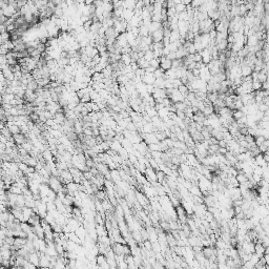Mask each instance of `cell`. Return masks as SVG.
I'll list each match as a JSON object with an SVG mask.
<instances>
[{
	"label": "cell",
	"mask_w": 269,
	"mask_h": 269,
	"mask_svg": "<svg viewBox=\"0 0 269 269\" xmlns=\"http://www.w3.org/2000/svg\"><path fill=\"white\" fill-rule=\"evenodd\" d=\"M5 269H11V268H5Z\"/></svg>",
	"instance_id": "bcb514c9"
},
{
	"label": "cell",
	"mask_w": 269,
	"mask_h": 269,
	"mask_svg": "<svg viewBox=\"0 0 269 269\" xmlns=\"http://www.w3.org/2000/svg\"><path fill=\"white\" fill-rule=\"evenodd\" d=\"M162 28V23H160V22H151V24L149 25V33L150 34H153V32H156V31H159ZM149 34V35H150Z\"/></svg>",
	"instance_id": "d6986e66"
},
{
	"label": "cell",
	"mask_w": 269,
	"mask_h": 269,
	"mask_svg": "<svg viewBox=\"0 0 269 269\" xmlns=\"http://www.w3.org/2000/svg\"><path fill=\"white\" fill-rule=\"evenodd\" d=\"M245 116H246V115L244 114L242 111H233V113H232V117H233L234 121L240 120V119L244 118Z\"/></svg>",
	"instance_id": "d4e9b609"
},
{
	"label": "cell",
	"mask_w": 269,
	"mask_h": 269,
	"mask_svg": "<svg viewBox=\"0 0 269 269\" xmlns=\"http://www.w3.org/2000/svg\"><path fill=\"white\" fill-rule=\"evenodd\" d=\"M160 67L164 72H167L170 68H172V61L169 60L167 57H162L160 58Z\"/></svg>",
	"instance_id": "8992f818"
},
{
	"label": "cell",
	"mask_w": 269,
	"mask_h": 269,
	"mask_svg": "<svg viewBox=\"0 0 269 269\" xmlns=\"http://www.w3.org/2000/svg\"><path fill=\"white\" fill-rule=\"evenodd\" d=\"M18 167H19V170H20V172H22L24 174H25L26 172H28V165L26 164V163H24V162H19L18 163Z\"/></svg>",
	"instance_id": "d6a6232c"
},
{
	"label": "cell",
	"mask_w": 269,
	"mask_h": 269,
	"mask_svg": "<svg viewBox=\"0 0 269 269\" xmlns=\"http://www.w3.org/2000/svg\"><path fill=\"white\" fill-rule=\"evenodd\" d=\"M167 58L169 59V60H172V61L176 60V59H177V55H176V53H169V55L167 56Z\"/></svg>",
	"instance_id": "b9f144b4"
},
{
	"label": "cell",
	"mask_w": 269,
	"mask_h": 269,
	"mask_svg": "<svg viewBox=\"0 0 269 269\" xmlns=\"http://www.w3.org/2000/svg\"><path fill=\"white\" fill-rule=\"evenodd\" d=\"M42 158H43V160L47 163V162H51V161H54L55 156H54V153H52L51 149H47V150L42 151Z\"/></svg>",
	"instance_id": "5bb4252c"
},
{
	"label": "cell",
	"mask_w": 269,
	"mask_h": 269,
	"mask_svg": "<svg viewBox=\"0 0 269 269\" xmlns=\"http://www.w3.org/2000/svg\"><path fill=\"white\" fill-rule=\"evenodd\" d=\"M170 42H178L180 41V39H181V35H180V32H179V30L177 31H172V34H170Z\"/></svg>",
	"instance_id": "ac0fdd59"
},
{
	"label": "cell",
	"mask_w": 269,
	"mask_h": 269,
	"mask_svg": "<svg viewBox=\"0 0 269 269\" xmlns=\"http://www.w3.org/2000/svg\"><path fill=\"white\" fill-rule=\"evenodd\" d=\"M167 98H169L174 104V103H178V102H184V100H185V97L179 92L178 88H174V89H172V93Z\"/></svg>",
	"instance_id": "3957f363"
},
{
	"label": "cell",
	"mask_w": 269,
	"mask_h": 269,
	"mask_svg": "<svg viewBox=\"0 0 269 269\" xmlns=\"http://www.w3.org/2000/svg\"><path fill=\"white\" fill-rule=\"evenodd\" d=\"M146 180L151 184H155L158 182V178H157V172H156L153 168L151 167H147L146 170H145V174H144Z\"/></svg>",
	"instance_id": "7a4b0ae2"
},
{
	"label": "cell",
	"mask_w": 269,
	"mask_h": 269,
	"mask_svg": "<svg viewBox=\"0 0 269 269\" xmlns=\"http://www.w3.org/2000/svg\"><path fill=\"white\" fill-rule=\"evenodd\" d=\"M178 89H179V92H180V93L184 96V97L185 98L187 97L188 93H189V88H188V86L186 85V84H182L181 86H179Z\"/></svg>",
	"instance_id": "cb8c5ba5"
},
{
	"label": "cell",
	"mask_w": 269,
	"mask_h": 269,
	"mask_svg": "<svg viewBox=\"0 0 269 269\" xmlns=\"http://www.w3.org/2000/svg\"><path fill=\"white\" fill-rule=\"evenodd\" d=\"M28 262L34 264L35 266L39 267L40 265V252L38 251H34V252L30 253V257H28Z\"/></svg>",
	"instance_id": "8fae6325"
},
{
	"label": "cell",
	"mask_w": 269,
	"mask_h": 269,
	"mask_svg": "<svg viewBox=\"0 0 269 269\" xmlns=\"http://www.w3.org/2000/svg\"><path fill=\"white\" fill-rule=\"evenodd\" d=\"M174 9H176L177 13L178 14H180V13L182 12H185V11H187V7H186L185 4H183V3H179V4H176L174 5Z\"/></svg>",
	"instance_id": "f1b7e54d"
},
{
	"label": "cell",
	"mask_w": 269,
	"mask_h": 269,
	"mask_svg": "<svg viewBox=\"0 0 269 269\" xmlns=\"http://www.w3.org/2000/svg\"><path fill=\"white\" fill-rule=\"evenodd\" d=\"M262 89H263V91H269V80H267L265 83H263Z\"/></svg>",
	"instance_id": "60d3db41"
},
{
	"label": "cell",
	"mask_w": 269,
	"mask_h": 269,
	"mask_svg": "<svg viewBox=\"0 0 269 269\" xmlns=\"http://www.w3.org/2000/svg\"><path fill=\"white\" fill-rule=\"evenodd\" d=\"M238 180V182H239V184H243L245 183L246 181H248V179H247V177H246L245 174H243V172H240L239 174H238V176L236 177Z\"/></svg>",
	"instance_id": "484cf974"
},
{
	"label": "cell",
	"mask_w": 269,
	"mask_h": 269,
	"mask_svg": "<svg viewBox=\"0 0 269 269\" xmlns=\"http://www.w3.org/2000/svg\"><path fill=\"white\" fill-rule=\"evenodd\" d=\"M149 36H151V37H153V43H158V42H162V41H163V39H164V31H163V28H161V30L153 32V34H150Z\"/></svg>",
	"instance_id": "ba28073f"
},
{
	"label": "cell",
	"mask_w": 269,
	"mask_h": 269,
	"mask_svg": "<svg viewBox=\"0 0 269 269\" xmlns=\"http://www.w3.org/2000/svg\"><path fill=\"white\" fill-rule=\"evenodd\" d=\"M111 249L116 255H124L125 257V244L114 243L111 246Z\"/></svg>",
	"instance_id": "277c9868"
},
{
	"label": "cell",
	"mask_w": 269,
	"mask_h": 269,
	"mask_svg": "<svg viewBox=\"0 0 269 269\" xmlns=\"http://www.w3.org/2000/svg\"><path fill=\"white\" fill-rule=\"evenodd\" d=\"M49 190H51V187H49V184H41L39 187V195L41 196V199L42 198H45L47 197L49 195Z\"/></svg>",
	"instance_id": "4fadbf2b"
},
{
	"label": "cell",
	"mask_w": 269,
	"mask_h": 269,
	"mask_svg": "<svg viewBox=\"0 0 269 269\" xmlns=\"http://www.w3.org/2000/svg\"><path fill=\"white\" fill-rule=\"evenodd\" d=\"M11 40V34L9 33H3V34H1L0 35V41H1V44L4 43V42L7 41H9Z\"/></svg>",
	"instance_id": "4dcf8cb0"
},
{
	"label": "cell",
	"mask_w": 269,
	"mask_h": 269,
	"mask_svg": "<svg viewBox=\"0 0 269 269\" xmlns=\"http://www.w3.org/2000/svg\"><path fill=\"white\" fill-rule=\"evenodd\" d=\"M148 149H149V153H153V151H162L161 146H160V143L159 144H149Z\"/></svg>",
	"instance_id": "f546056e"
},
{
	"label": "cell",
	"mask_w": 269,
	"mask_h": 269,
	"mask_svg": "<svg viewBox=\"0 0 269 269\" xmlns=\"http://www.w3.org/2000/svg\"><path fill=\"white\" fill-rule=\"evenodd\" d=\"M136 199H137V202H139V204L143 207H146L148 205V201H147L146 197L143 195L142 193L140 191H137L136 193Z\"/></svg>",
	"instance_id": "7c38bea8"
},
{
	"label": "cell",
	"mask_w": 269,
	"mask_h": 269,
	"mask_svg": "<svg viewBox=\"0 0 269 269\" xmlns=\"http://www.w3.org/2000/svg\"><path fill=\"white\" fill-rule=\"evenodd\" d=\"M49 187H51V189H53L55 193H60L61 189L63 188V186H64V184L62 183V182L59 180L58 177H54L52 176L51 178L49 179Z\"/></svg>",
	"instance_id": "6da1fadb"
},
{
	"label": "cell",
	"mask_w": 269,
	"mask_h": 269,
	"mask_svg": "<svg viewBox=\"0 0 269 269\" xmlns=\"http://www.w3.org/2000/svg\"><path fill=\"white\" fill-rule=\"evenodd\" d=\"M262 85H263V84L261 83L259 80H257V81H252V89H253V92L262 91Z\"/></svg>",
	"instance_id": "1f68e13d"
},
{
	"label": "cell",
	"mask_w": 269,
	"mask_h": 269,
	"mask_svg": "<svg viewBox=\"0 0 269 269\" xmlns=\"http://www.w3.org/2000/svg\"><path fill=\"white\" fill-rule=\"evenodd\" d=\"M193 61L197 63H200L202 62V56L200 53H196L195 55H193Z\"/></svg>",
	"instance_id": "74e56055"
},
{
	"label": "cell",
	"mask_w": 269,
	"mask_h": 269,
	"mask_svg": "<svg viewBox=\"0 0 269 269\" xmlns=\"http://www.w3.org/2000/svg\"><path fill=\"white\" fill-rule=\"evenodd\" d=\"M255 244V247H254V253L257 255H259L260 257H263L266 253V247L262 244V242H257Z\"/></svg>",
	"instance_id": "9c48e42d"
},
{
	"label": "cell",
	"mask_w": 269,
	"mask_h": 269,
	"mask_svg": "<svg viewBox=\"0 0 269 269\" xmlns=\"http://www.w3.org/2000/svg\"><path fill=\"white\" fill-rule=\"evenodd\" d=\"M153 75H155L156 79H160V78H164L165 79V72L161 68V67H159V68H157L156 70V72L153 73Z\"/></svg>",
	"instance_id": "4316f807"
},
{
	"label": "cell",
	"mask_w": 269,
	"mask_h": 269,
	"mask_svg": "<svg viewBox=\"0 0 269 269\" xmlns=\"http://www.w3.org/2000/svg\"><path fill=\"white\" fill-rule=\"evenodd\" d=\"M265 140H266V139H265V138L263 137V136H259V137L255 138V141H254V142H255V145H257V147L261 146V145H262V144L264 143Z\"/></svg>",
	"instance_id": "e575fe53"
},
{
	"label": "cell",
	"mask_w": 269,
	"mask_h": 269,
	"mask_svg": "<svg viewBox=\"0 0 269 269\" xmlns=\"http://www.w3.org/2000/svg\"><path fill=\"white\" fill-rule=\"evenodd\" d=\"M39 269H53L52 267H39Z\"/></svg>",
	"instance_id": "f6af8a7d"
},
{
	"label": "cell",
	"mask_w": 269,
	"mask_h": 269,
	"mask_svg": "<svg viewBox=\"0 0 269 269\" xmlns=\"http://www.w3.org/2000/svg\"><path fill=\"white\" fill-rule=\"evenodd\" d=\"M257 42H259V40H257V38L255 37V35H251V36H248L247 37V47H255L257 44Z\"/></svg>",
	"instance_id": "e0dca14e"
},
{
	"label": "cell",
	"mask_w": 269,
	"mask_h": 269,
	"mask_svg": "<svg viewBox=\"0 0 269 269\" xmlns=\"http://www.w3.org/2000/svg\"><path fill=\"white\" fill-rule=\"evenodd\" d=\"M254 247L255 244L253 242H244L242 244V249L244 250V252H246L247 254H252L254 253Z\"/></svg>",
	"instance_id": "52a82bcc"
},
{
	"label": "cell",
	"mask_w": 269,
	"mask_h": 269,
	"mask_svg": "<svg viewBox=\"0 0 269 269\" xmlns=\"http://www.w3.org/2000/svg\"><path fill=\"white\" fill-rule=\"evenodd\" d=\"M264 116H266V117H268V118H269V108L264 113Z\"/></svg>",
	"instance_id": "ee69618b"
},
{
	"label": "cell",
	"mask_w": 269,
	"mask_h": 269,
	"mask_svg": "<svg viewBox=\"0 0 269 269\" xmlns=\"http://www.w3.org/2000/svg\"><path fill=\"white\" fill-rule=\"evenodd\" d=\"M156 88H161V89H165V79L164 78H160V79H156V82L153 84Z\"/></svg>",
	"instance_id": "7402d4cb"
},
{
	"label": "cell",
	"mask_w": 269,
	"mask_h": 269,
	"mask_svg": "<svg viewBox=\"0 0 269 269\" xmlns=\"http://www.w3.org/2000/svg\"><path fill=\"white\" fill-rule=\"evenodd\" d=\"M9 191L11 193H15V195H23V190L21 189L20 187H19L18 185H17L16 183H14V184H12V186L9 187Z\"/></svg>",
	"instance_id": "2e32d148"
},
{
	"label": "cell",
	"mask_w": 269,
	"mask_h": 269,
	"mask_svg": "<svg viewBox=\"0 0 269 269\" xmlns=\"http://www.w3.org/2000/svg\"><path fill=\"white\" fill-rule=\"evenodd\" d=\"M144 58H145V60H146V61L150 62L153 59H155V54H153V51H151V49H148L147 52H145Z\"/></svg>",
	"instance_id": "83f0119b"
},
{
	"label": "cell",
	"mask_w": 269,
	"mask_h": 269,
	"mask_svg": "<svg viewBox=\"0 0 269 269\" xmlns=\"http://www.w3.org/2000/svg\"><path fill=\"white\" fill-rule=\"evenodd\" d=\"M83 134H85L86 137H94L93 129H92V128H84V129H83Z\"/></svg>",
	"instance_id": "8d00e7d4"
},
{
	"label": "cell",
	"mask_w": 269,
	"mask_h": 269,
	"mask_svg": "<svg viewBox=\"0 0 269 269\" xmlns=\"http://www.w3.org/2000/svg\"><path fill=\"white\" fill-rule=\"evenodd\" d=\"M174 107H176L177 111H184L185 113V111L187 109V105L185 104L184 102H178V103H174Z\"/></svg>",
	"instance_id": "603a6c76"
},
{
	"label": "cell",
	"mask_w": 269,
	"mask_h": 269,
	"mask_svg": "<svg viewBox=\"0 0 269 269\" xmlns=\"http://www.w3.org/2000/svg\"><path fill=\"white\" fill-rule=\"evenodd\" d=\"M245 141L247 142L248 144H253L254 143V141H255V138L253 137V136H251V134H246Z\"/></svg>",
	"instance_id": "d590c367"
},
{
	"label": "cell",
	"mask_w": 269,
	"mask_h": 269,
	"mask_svg": "<svg viewBox=\"0 0 269 269\" xmlns=\"http://www.w3.org/2000/svg\"><path fill=\"white\" fill-rule=\"evenodd\" d=\"M149 65L153 66V67H155L156 70L159 68V67H160V59H156V58L153 59V60L149 62Z\"/></svg>",
	"instance_id": "836d02e7"
},
{
	"label": "cell",
	"mask_w": 269,
	"mask_h": 269,
	"mask_svg": "<svg viewBox=\"0 0 269 269\" xmlns=\"http://www.w3.org/2000/svg\"><path fill=\"white\" fill-rule=\"evenodd\" d=\"M96 225H97V224H96ZM96 231H97L98 238L105 237V236H107V233H108V231L106 230V228H105L104 225H97V227H96Z\"/></svg>",
	"instance_id": "9a60e30c"
},
{
	"label": "cell",
	"mask_w": 269,
	"mask_h": 269,
	"mask_svg": "<svg viewBox=\"0 0 269 269\" xmlns=\"http://www.w3.org/2000/svg\"><path fill=\"white\" fill-rule=\"evenodd\" d=\"M142 82L145 83L146 85H153L156 82V77L153 74H149V73H145L143 77L141 78Z\"/></svg>",
	"instance_id": "30bf717a"
},
{
	"label": "cell",
	"mask_w": 269,
	"mask_h": 269,
	"mask_svg": "<svg viewBox=\"0 0 269 269\" xmlns=\"http://www.w3.org/2000/svg\"><path fill=\"white\" fill-rule=\"evenodd\" d=\"M102 206H103V209L105 210V212H111V210H113V204L111 203V201L107 199L103 200L102 201Z\"/></svg>",
	"instance_id": "44dd1931"
},
{
	"label": "cell",
	"mask_w": 269,
	"mask_h": 269,
	"mask_svg": "<svg viewBox=\"0 0 269 269\" xmlns=\"http://www.w3.org/2000/svg\"><path fill=\"white\" fill-rule=\"evenodd\" d=\"M59 180H60L61 182H62L63 184H67L70 183V182H73V176L72 174H71L70 169L68 170H62L60 174V177H58Z\"/></svg>",
	"instance_id": "5b68a950"
},
{
	"label": "cell",
	"mask_w": 269,
	"mask_h": 269,
	"mask_svg": "<svg viewBox=\"0 0 269 269\" xmlns=\"http://www.w3.org/2000/svg\"><path fill=\"white\" fill-rule=\"evenodd\" d=\"M219 146L220 147H224V148H227V141L223 139L221 141H219Z\"/></svg>",
	"instance_id": "ab89813d"
},
{
	"label": "cell",
	"mask_w": 269,
	"mask_h": 269,
	"mask_svg": "<svg viewBox=\"0 0 269 269\" xmlns=\"http://www.w3.org/2000/svg\"><path fill=\"white\" fill-rule=\"evenodd\" d=\"M227 151H228V150H227V148H224V147H220V148H219L218 153H221V155H224V156H225Z\"/></svg>",
	"instance_id": "7bdbcfd3"
},
{
	"label": "cell",
	"mask_w": 269,
	"mask_h": 269,
	"mask_svg": "<svg viewBox=\"0 0 269 269\" xmlns=\"http://www.w3.org/2000/svg\"><path fill=\"white\" fill-rule=\"evenodd\" d=\"M121 62L125 65V66H128V65L132 64V58H130L129 54H125V55L121 56Z\"/></svg>",
	"instance_id": "ffe728a7"
},
{
	"label": "cell",
	"mask_w": 269,
	"mask_h": 269,
	"mask_svg": "<svg viewBox=\"0 0 269 269\" xmlns=\"http://www.w3.org/2000/svg\"><path fill=\"white\" fill-rule=\"evenodd\" d=\"M268 108H269V107L267 106V105L265 104L264 102H263V103H261V104H259V111H262V113H265V111H266Z\"/></svg>",
	"instance_id": "f35d334b"
}]
</instances>
